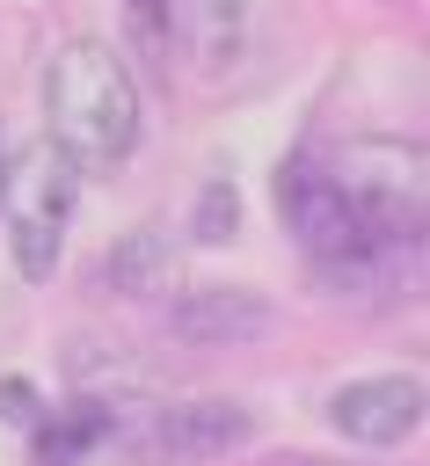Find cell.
Instances as JSON below:
<instances>
[{
	"instance_id": "obj_9",
	"label": "cell",
	"mask_w": 430,
	"mask_h": 466,
	"mask_svg": "<svg viewBox=\"0 0 430 466\" xmlns=\"http://www.w3.org/2000/svg\"><path fill=\"white\" fill-rule=\"evenodd\" d=\"M102 277H109L117 299H160V291L175 284V248H168V233H160V226H131V233H117Z\"/></svg>"
},
{
	"instance_id": "obj_6",
	"label": "cell",
	"mask_w": 430,
	"mask_h": 466,
	"mask_svg": "<svg viewBox=\"0 0 430 466\" xmlns=\"http://www.w3.org/2000/svg\"><path fill=\"white\" fill-rule=\"evenodd\" d=\"M423 408H430V393H423V379H408V371H372V379H350V386L328 393L335 437H350V444H364V451L408 444V437L423 430Z\"/></svg>"
},
{
	"instance_id": "obj_3",
	"label": "cell",
	"mask_w": 430,
	"mask_h": 466,
	"mask_svg": "<svg viewBox=\"0 0 430 466\" xmlns=\"http://www.w3.org/2000/svg\"><path fill=\"white\" fill-rule=\"evenodd\" d=\"M335 175V189L350 197V211L379 233V240H408L430 211V160L408 138H350L321 160Z\"/></svg>"
},
{
	"instance_id": "obj_5",
	"label": "cell",
	"mask_w": 430,
	"mask_h": 466,
	"mask_svg": "<svg viewBox=\"0 0 430 466\" xmlns=\"http://www.w3.org/2000/svg\"><path fill=\"white\" fill-rule=\"evenodd\" d=\"M284 226L299 233V248L321 262V269H364L386 240L350 211V197L335 189V175L321 167V160H299V167H284Z\"/></svg>"
},
{
	"instance_id": "obj_12",
	"label": "cell",
	"mask_w": 430,
	"mask_h": 466,
	"mask_svg": "<svg viewBox=\"0 0 430 466\" xmlns=\"http://www.w3.org/2000/svg\"><path fill=\"white\" fill-rule=\"evenodd\" d=\"M36 415H44L36 386H29V379H0V422H7V430H36Z\"/></svg>"
},
{
	"instance_id": "obj_2",
	"label": "cell",
	"mask_w": 430,
	"mask_h": 466,
	"mask_svg": "<svg viewBox=\"0 0 430 466\" xmlns=\"http://www.w3.org/2000/svg\"><path fill=\"white\" fill-rule=\"evenodd\" d=\"M73 189H80V167L36 138V146H7L0 160V218H7V248H15V269L29 284H44L66 255V218H73Z\"/></svg>"
},
{
	"instance_id": "obj_1",
	"label": "cell",
	"mask_w": 430,
	"mask_h": 466,
	"mask_svg": "<svg viewBox=\"0 0 430 466\" xmlns=\"http://www.w3.org/2000/svg\"><path fill=\"white\" fill-rule=\"evenodd\" d=\"M44 131H51V146L80 175L124 167L131 146H138V87H131V66L109 44H95V36L58 44V58L44 66Z\"/></svg>"
},
{
	"instance_id": "obj_8",
	"label": "cell",
	"mask_w": 430,
	"mask_h": 466,
	"mask_svg": "<svg viewBox=\"0 0 430 466\" xmlns=\"http://www.w3.org/2000/svg\"><path fill=\"white\" fill-rule=\"evenodd\" d=\"M270 328V299L248 284H197L175 299V335L182 342H255Z\"/></svg>"
},
{
	"instance_id": "obj_13",
	"label": "cell",
	"mask_w": 430,
	"mask_h": 466,
	"mask_svg": "<svg viewBox=\"0 0 430 466\" xmlns=\"http://www.w3.org/2000/svg\"><path fill=\"white\" fill-rule=\"evenodd\" d=\"M124 15H131V29H138V44L160 58V51H168V0H124Z\"/></svg>"
},
{
	"instance_id": "obj_7",
	"label": "cell",
	"mask_w": 430,
	"mask_h": 466,
	"mask_svg": "<svg viewBox=\"0 0 430 466\" xmlns=\"http://www.w3.org/2000/svg\"><path fill=\"white\" fill-rule=\"evenodd\" d=\"M168 36H182L204 73H226L233 58H248L255 0H168Z\"/></svg>"
},
{
	"instance_id": "obj_14",
	"label": "cell",
	"mask_w": 430,
	"mask_h": 466,
	"mask_svg": "<svg viewBox=\"0 0 430 466\" xmlns=\"http://www.w3.org/2000/svg\"><path fill=\"white\" fill-rule=\"evenodd\" d=\"M0 160H7V131H0Z\"/></svg>"
},
{
	"instance_id": "obj_10",
	"label": "cell",
	"mask_w": 430,
	"mask_h": 466,
	"mask_svg": "<svg viewBox=\"0 0 430 466\" xmlns=\"http://www.w3.org/2000/svg\"><path fill=\"white\" fill-rule=\"evenodd\" d=\"M117 437V415L102 408V400H73V408H58V415H36V459L44 466H73L80 451H95V444H109Z\"/></svg>"
},
{
	"instance_id": "obj_4",
	"label": "cell",
	"mask_w": 430,
	"mask_h": 466,
	"mask_svg": "<svg viewBox=\"0 0 430 466\" xmlns=\"http://www.w3.org/2000/svg\"><path fill=\"white\" fill-rule=\"evenodd\" d=\"M248 437H255V408H241V400H175V408H153L146 422H131L117 437V451L131 466H197V459L241 451Z\"/></svg>"
},
{
	"instance_id": "obj_11",
	"label": "cell",
	"mask_w": 430,
	"mask_h": 466,
	"mask_svg": "<svg viewBox=\"0 0 430 466\" xmlns=\"http://www.w3.org/2000/svg\"><path fill=\"white\" fill-rule=\"evenodd\" d=\"M233 233H241V189H233V175H204V189L189 204V240L197 248H233Z\"/></svg>"
}]
</instances>
